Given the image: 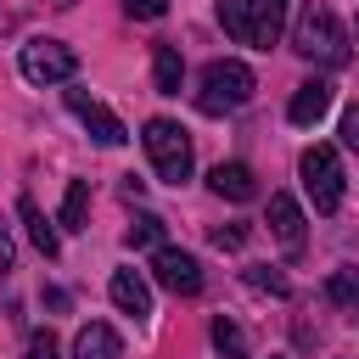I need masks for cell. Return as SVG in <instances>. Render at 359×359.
Masks as SVG:
<instances>
[{"instance_id": "cell-1", "label": "cell", "mask_w": 359, "mask_h": 359, "mask_svg": "<svg viewBox=\"0 0 359 359\" xmlns=\"http://www.w3.org/2000/svg\"><path fill=\"white\" fill-rule=\"evenodd\" d=\"M292 50L303 62H320V67L348 62V34H342V22L325 0H303V11L292 17Z\"/></svg>"}, {"instance_id": "cell-2", "label": "cell", "mask_w": 359, "mask_h": 359, "mask_svg": "<svg viewBox=\"0 0 359 359\" xmlns=\"http://www.w3.org/2000/svg\"><path fill=\"white\" fill-rule=\"evenodd\" d=\"M252 90H258L252 67H247V62H236V56H219V62H208V67H202V84H196V112L224 118V112L247 107V101H252Z\"/></svg>"}, {"instance_id": "cell-3", "label": "cell", "mask_w": 359, "mask_h": 359, "mask_svg": "<svg viewBox=\"0 0 359 359\" xmlns=\"http://www.w3.org/2000/svg\"><path fill=\"white\" fill-rule=\"evenodd\" d=\"M219 22L236 45L269 50L286 28V0H219Z\"/></svg>"}, {"instance_id": "cell-4", "label": "cell", "mask_w": 359, "mask_h": 359, "mask_svg": "<svg viewBox=\"0 0 359 359\" xmlns=\"http://www.w3.org/2000/svg\"><path fill=\"white\" fill-rule=\"evenodd\" d=\"M140 146H146V157H151V168H157L163 185H185L191 180V135L174 118H151L146 135H140Z\"/></svg>"}, {"instance_id": "cell-5", "label": "cell", "mask_w": 359, "mask_h": 359, "mask_svg": "<svg viewBox=\"0 0 359 359\" xmlns=\"http://www.w3.org/2000/svg\"><path fill=\"white\" fill-rule=\"evenodd\" d=\"M297 174H303V191H309L314 213H337V208H342L348 180H342V163H337L331 146H309V151L297 157Z\"/></svg>"}, {"instance_id": "cell-6", "label": "cell", "mask_w": 359, "mask_h": 359, "mask_svg": "<svg viewBox=\"0 0 359 359\" xmlns=\"http://www.w3.org/2000/svg\"><path fill=\"white\" fill-rule=\"evenodd\" d=\"M17 62H22V79H28V84H67V79L79 73V56H73L62 39H28Z\"/></svg>"}, {"instance_id": "cell-7", "label": "cell", "mask_w": 359, "mask_h": 359, "mask_svg": "<svg viewBox=\"0 0 359 359\" xmlns=\"http://www.w3.org/2000/svg\"><path fill=\"white\" fill-rule=\"evenodd\" d=\"M151 275H157V286H168L174 297H196V292H202V264H196L191 252H180V247H157V252H151Z\"/></svg>"}, {"instance_id": "cell-8", "label": "cell", "mask_w": 359, "mask_h": 359, "mask_svg": "<svg viewBox=\"0 0 359 359\" xmlns=\"http://www.w3.org/2000/svg\"><path fill=\"white\" fill-rule=\"evenodd\" d=\"M67 112H73V118L101 140V146H123V140H129V129H123V123H118L95 95H84V90H67Z\"/></svg>"}, {"instance_id": "cell-9", "label": "cell", "mask_w": 359, "mask_h": 359, "mask_svg": "<svg viewBox=\"0 0 359 359\" xmlns=\"http://www.w3.org/2000/svg\"><path fill=\"white\" fill-rule=\"evenodd\" d=\"M269 236L280 241V252H286V258H297V252H303V241H309L303 208H297L286 191H275V196H269Z\"/></svg>"}, {"instance_id": "cell-10", "label": "cell", "mask_w": 359, "mask_h": 359, "mask_svg": "<svg viewBox=\"0 0 359 359\" xmlns=\"http://www.w3.org/2000/svg\"><path fill=\"white\" fill-rule=\"evenodd\" d=\"M331 95H337V90H331L325 79H309V84H297V95L286 101V118H292L297 129H309V123H320V118L331 112Z\"/></svg>"}, {"instance_id": "cell-11", "label": "cell", "mask_w": 359, "mask_h": 359, "mask_svg": "<svg viewBox=\"0 0 359 359\" xmlns=\"http://www.w3.org/2000/svg\"><path fill=\"white\" fill-rule=\"evenodd\" d=\"M208 191L224 196V202H252V196H258V180H252L247 163H219V168L208 174Z\"/></svg>"}, {"instance_id": "cell-12", "label": "cell", "mask_w": 359, "mask_h": 359, "mask_svg": "<svg viewBox=\"0 0 359 359\" xmlns=\"http://www.w3.org/2000/svg\"><path fill=\"white\" fill-rule=\"evenodd\" d=\"M112 303L123 309V314H135V320H146L151 314V286L140 280V269H112Z\"/></svg>"}, {"instance_id": "cell-13", "label": "cell", "mask_w": 359, "mask_h": 359, "mask_svg": "<svg viewBox=\"0 0 359 359\" xmlns=\"http://www.w3.org/2000/svg\"><path fill=\"white\" fill-rule=\"evenodd\" d=\"M73 359H118V331L101 325V320L79 325V337H73Z\"/></svg>"}, {"instance_id": "cell-14", "label": "cell", "mask_w": 359, "mask_h": 359, "mask_svg": "<svg viewBox=\"0 0 359 359\" xmlns=\"http://www.w3.org/2000/svg\"><path fill=\"white\" fill-rule=\"evenodd\" d=\"M151 84H157V95H180V84H185V62H180L174 45H157V50H151Z\"/></svg>"}, {"instance_id": "cell-15", "label": "cell", "mask_w": 359, "mask_h": 359, "mask_svg": "<svg viewBox=\"0 0 359 359\" xmlns=\"http://www.w3.org/2000/svg\"><path fill=\"white\" fill-rule=\"evenodd\" d=\"M17 213H22V224H28V241H34L45 258H56V252H62V236L50 230V219L39 213V202H34V196H22V202H17Z\"/></svg>"}, {"instance_id": "cell-16", "label": "cell", "mask_w": 359, "mask_h": 359, "mask_svg": "<svg viewBox=\"0 0 359 359\" xmlns=\"http://www.w3.org/2000/svg\"><path fill=\"white\" fill-rule=\"evenodd\" d=\"M325 297H331L348 320H359V269H331V275H325Z\"/></svg>"}, {"instance_id": "cell-17", "label": "cell", "mask_w": 359, "mask_h": 359, "mask_svg": "<svg viewBox=\"0 0 359 359\" xmlns=\"http://www.w3.org/2000/svg\"><path fill=\"white\" fill-rule=\"evenodd\" d=\"M84 213H90V180H73L62 196V230H84Z\"/></svg>"}, {"instance_id": "cell-18", "label": "cell", "mask_w": 359, "mask_h": 359, "mask_svg": "<svg viewBox=\"0 0 359 359\" xmlns=\"http://www.w3.org/2000/svg\"><path fill=\"white\" fill-rule=\"evenodd\" d=\"M163 230H168V224H163L157 213H135V224L123 230V241H129V247H151V252H157V247H163Z\"/></svg>"}, {"instance_id": "cell-19", "label": "cell", "mask_w": 359, "mask_h": 359, "mask_svg": "<svg viewBox=\"0 0 359 359\" xmlns=\"http://www.w3.org/2000/svg\"><path fill=\"white\" fill-rule=\"evenodd\" d=\"M241 280H247L252 292H269V297H286V292H292V286H286V275H280V269H269V264H247V269H241Z\"/></svg>"}, {"instance_id": "cell-20", "label": "cell", "mask_w": 359, "mask_h": 359, "mask_svg": "<svg viewBox=\"0 0 359 359\" xmlns=\"http://www.w3.org/2000/svg\"><path fill=\"white\" fill-rule=\"evenodd\" d=\"M213 348H219L224 359H247V337H241V325L219 314V320H213Z\"/></svg>"}, {"instance_id": "cell-21", "label": "cell", "mask_w": 359, "mask_h": 359, "mask_svg": "<svg viewBox=\"0 0 359 359\" xmlns=\"http://www.w3.org/2000/svg\"><path fill=\"white\" fill-rule=\"evenodd\" d=\"M247 236H252L247 224H213V247H224V252H236Z\"/></svg>"}, {"instance_id": "cell-22", "label": "cell", "mask_w": 359, "mask_h": 359, "mask_svg": "<svg viewBox=\"0 0 359 359\" xmlns=\"http://www.w3.org/2000/svg\"><path fill=\"white\" fill-rule=\"evenodd\" d=\"M28 359H62L56 337H50V331H34V337H28Z\"/></svg>"}, {"instance_id": "cell-23", "label": "cell", "mask_w": 359, "mask_h": 359, "mask_svg": "<svg viewBox=\"0 0 359 359\" xmlns=\"http://www.w3.org/2000/svg\"><path fill=\"white\" fill-rule=\"evenodd\" d=\"M342 146H348V151H359V101L342 112Z\"/></svg>"}, {"instance_id": "cell-24", "label": "cell", "mask_w": 359, "mask_h": 359, "mask_svg": "<svg viewBox=\"0 0 359 359\" xmlns=\"http://www.w3.org/2000/svg\"><path fill=\"white\" fill-rule=\"evenodd\" d=\"M123 6H129V17H140V22H151V17L168 11V0H123Z\"/></svg>"}, {"instance_id": "cell-25", "label": "cell", "mask_w": 359, "mask_h": 359, "mask_svg": "<svg viewBox=\"0 0 359 359\" xmlns=\"http://www.w3.org/2000/svg\"><path fill=\"white\" fill-rule=\"evenodd\" d=\"M6 275H11V236L0 230V280H6Z\"/></svg>"}]
</instances>
